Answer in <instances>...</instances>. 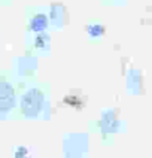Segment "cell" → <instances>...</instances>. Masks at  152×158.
Returning <instances> with one entry per match:
<instances>
[{
	"instance_id": "6da1fadb",
	"label": "cell",
	"mask_w": 152,
	"mask_h": 158,
	"mask_svg": "<svg viewBox=\"0 0 152 158\" xmlns=\"http://www.w3.org/2000/svg\"><path fill=\"white\" fill-rule=\"evenodd\" d=\"M46 97L42 88L30 87L19 97V112L27 119H35L43 112Z\"/></svg>"
},
{
	"instance_id": "7a4b0ae2",
	"label": "cell",
	"mask_w": 152,
	"mask_h": 158,
	"mask_svg": "<svg viewBox=\"0 0 152 158\" xmlns=\"http://www.w3.org/2000/svg\"><path fill=\"white\" fill-rule=\"evenodd\" d=\"M17 106V91L14 85L6 81L0 79V121L5 119Z\"/></svg>"
},
{
	"instance_id": "3957f363",
	"label": "cell",
	"mask_w": 152,
	"mask_h": 158,
	"mask_svg": "<svg viewBox=\"0 0 152 158\" xmlns=\"http://www.w3.org/2000/svg\"><path fill=\"white\" fill-rule=\"evenodd\" d=\"M85 151H87V139H85V136H70L69 145L64 146L66 157L70 158H79Z\"/></svg>"
},
{
	"instance_id": "277c9868",
	"label": "cell",
	"mask_w": 152,
	"mask_h": 158,
	"mask_svg": "<svg viewBox=\"0 0 152 158\" xmlns=\"http://www.w3.org/2000/svg\"><path fill=\"white\" fill-rule=\"evenodd\" d=\"M100 130L103 134H113V133L118 131V125H119V121L116 118L115 110L113 109H107L101 114V119H100Z\"/></svg>"
},
{
	"instance_id": "5b68a950",
	"label": "cell",
	"mask_w": 152,
	"mask_h": 158,
	"mask_svg": "<svg viewBox=\"0 0 152 158\" xmlns=\"http://www.w3.org/2000/svg\"><path fill=\"white\" fill-rule=\"evenodd\" d=\"M48 27H49V18H48V14H45V12H36L28 19V28H30V31H33L36 35L46 31Z\"/></svg>"
},
{
	"instance_id": "8992f818",
	"label": "cell",
	"mask_w": 152,
	"mask_h": 158,
	"mask_svg": "<svg viewBox=\"0 0 152 158\" xmlns=\"http://www.w3.org/2000/svg\"><path fill=\"white\" fill-rule=\"evenodd\" d=\"M127 88L130 89V93L137 94L142 88V73L139 70H130L127 76Z\"/></svg>"
},
{
	"instance_id": "52a82bcc",
	"label": "cell",
	"mask_w": 152,
	"mask_h": 158,
	"mask_svg": "<svg viewBox=\"0 0 152 158\" xmlns=\"http://www.w3.org/2000/svg\"><path fill=\"white\" fill-rule=\"evenodd\" d=\"M36 69V60L31 57H23L18 60V73L19 75H31Z\"/></svg>"
},
{
	"instance_id": "ba28073f",
	"label": "cell",
	"mask_w": 152,
	"mask_h": 158,
	"mask_svg": "<svg viewBox=\"0 0 152 158\" xmlns=\"http://www.w3.org/2000/svg\"><path fill=\"white\" fill-rule=\"evenodd\" d=\"M48 18H49V24L52 23L54 26L61 27L63 26V18H64V10H63V8L61 6L54 5L52 8H51V14L48 15Z\"/></svg>"
},
{
	"instance_id": "9c48e42d",
	"label": "cell",
	"mask_w": 152,
	"mask_h": 158,
	"mask_svg": "<svg viewBox=\"0 0 152 158\" xmlns=\"http://www.w3.org/2000/svg\"><path fill=\"white\" fill-rule=\"evenodd\" d=\"M49 42H51V39H49V35L43 31V33H37L35 37V48L36 49H39V51H48L49 49Z\"/></svg>"
},
{
	"instance_id": "30bf717a",
	"label": "cell",
	"mask_w": 152,
	"mask_h": 158,
	"mask_svg": "<svg viewBox=\"0 0 152 158\" xmlns=\"http://www.w3.org/2000/svg\"><path fill=\"white\" fill-rule=\"evenodd\" d=\"M87 31H88L89 37H92V39H96V37H100V36L105 35V31H106V28L101 26L100 23H89L88 27H87Z\"/></svg>"
},
{
	"instance_id": "8fae6325",
	"label": "cell",
	"mask_w": 152,
	"mask_h": 158,
	"mask_svg": "<svg viewBox=\"0 0 152 158\" xmlns=\"http://www.w3.org/2000/svg\"><path fill=\"white\" fill-rule=\"evenodd\" d=\"M15 158H28V149L24 146H18L15 149Z\"/></svg>"
},
{
	"instance_id": "7c38bea8",
	"label": "cell",
	"mask_w": 152,
	"mask_h": 158,
	"mask_svg": "<svg viewBox=\"0 0 152 158\" xmlns=\"http://www.w3.org/2000/svg\"><path fill=\"white\" fill-rule=\"evenodd\" d=\"M116 2H121V3H122V2H125V0H116Z\"/></svg>"
}]
</instances>
